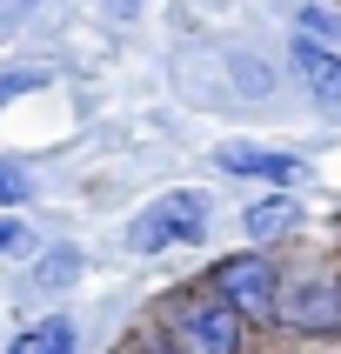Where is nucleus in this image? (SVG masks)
I'll use <instances>...</instances> for the list:
<instances>
[{
	"instance_id": "8",
	"label": "nucleus",
	"mask_w": 341,
	"mask_h": 354,
	"mask_svg": "<svg viewBox=\"0 0 341 354\" xmlns=\"http://www.w3.org/2000/svg\"><path fill=\"white\" fill-rule=\"evenodd\" d=\"M295 221H301V207L281 194V201H261V207H248V214H241V227H248V241H275V234H288Z\"/></svg>"
},
{
	"instance_id": "6",
	"label": "nucleus",
	"mask_w": 341,
	"mask_h": 354,
	"mask_svg": "<svg viewBox=\"0 0 341 354\" xmlns=\"http://www.w3.org/2000/svg\"><path fill=\"white\" fill-rule=\"evenodd\" d=\"M288 60H295L301 87H308L321 107H341V47H328V40H315V34H301V27H295Z\"/></svg>"
},
{
	"instance_id": "2",
	"label": "nucleus",
	"mask_w": 341,
	"mask_h": 354,
	"mask_svg": "<svg viewBox=\"0 0 341 354\" xmlns=\"http://www.w3.org/2000/svg\"><path fill=\"white\" fill-rule=\"evenodd\" d=\"M208 214L214 201L201 187H167L127 221V248L134 254H160V248H187V241H208Z\"/></svg>"
},
{
	"instance_id": "13",
	"label": "nucleus",
	"mask_w": 341,
	"mask_h": 354,
	"mask_svg": "<svg viewBox=\"0 0 341 354\" xmlns=\"http://www.w3.org/2000/svg\"><path fill=\"white\" fill-rule=\"evenodd\" d=\"M7 248H20V221H0V254Z\"/></svg>"
},
{
	"instance_id": "14",
	"label": "nucleus",
	"mask_w": 341,
	"mask_h": 354,
	"mask_svg": "<svg viewBox=\"0 0 341 354\" xmlns=\"http://www.w3.org/2000/svg\"><path fill=\"white\" fill-rule=\"evenodd\" d=\"M20 7H27V0H0V27H7V20H20Z\"/></svg>"
},
{
	"instance_id": "15",
	"label": "nucleus",
	"mask_w": 341,
	"mask_h": 354,
	"mask_svg": "<svg viewBox=\"0 0 341 354\" xmlns=\"http://www.w3.org/2000/svg\"><path fill=\"white\" fill-rule=\"evenodd\" d=\"M100 7H114V14H134L140 0H100Z\"/></svg>"
},
{
	"instance_id": "4",
	"label": "nucleus",
	"mask_w": 341,
	"mask_h": 354,
	"mask_svg": "<svg viewBox=\"0 0 341 354\" xmlns=\"http://www.w3.org/2000/svg\"><path fill=\"white\" fill-rule=\"evenodd\" d=\"M275 321L295 335H341V274H295L275 288Z\"/></svg>"
},
{
	"instance_id": "7",
	"label": "nucleus",
	"mask_w": 341,
	"mask_h": 354,
	"mask_svg": "<svg viewBox=\"0 0 341 354\" xmlns=\"http://www.w3.org/2000/svg\"><path fill=\"white\" fill-rule=\"evenodd\" d=\"M7 354H74V321H60V315L34 321V328H20V335H14Z\"/></svg>"
},
{
	"instance_id": "3",
	"label": "nucleus",
	"mask_w": 341,
	"mask_h": 354,
	"mask_svg": "<svg viewBox=\"0 0 341 354\" xmlns=\"http://www.w3.org/2000/svg\"><path fill=\"white\" fill-rule=\"evenodd\" d=\"M208 288H214L228 308H234L241 321H275V288H281V268L268 254H228L214 261V274H208Z\"/></svg>"
},
{
	"instance_id": "5",
	"label": "nucleus",
	"mask_w": 341,
	"mask_h": 354,
	"mask_svg": "<svg viewBox=\"0 0 341 354\" xmlns=\"http://www.w3.org/2000/svg\"><path fill=\"white\" fill-rule=\"evenodd\" d=\"M214 167L234 180H268V187H295L308 174V160L281 154V147H255V140H221L214 147Z\"/></svg>"
},
{
	"instance_id": "11",
	"label": "nucleus",
	"mask_w": 341,
	"mask_h": 354,
	"mask_svg": "<svg viewBox=\"0 0 341 354\" xmlns=\"http://www.w3.org/2000/svg\"><path fill=\"white\" fill-rule=\"evenodd\" d=\"M27 194H34V180L20 174L14 160H0V207H20V201H27Z\"/></svg>"
},
{
	"instance_id": "12",
	"label": "nucleus",
	"mask_w": 341,
	"mask_h": 354,
	"mask_svg": "<svg viewBox=\"0 0 341 354\" xmlns=\"http://www.w3.org/2000/svg\"><path fill=\"white\" fill-rule=\"evenodd\" d=\"M40 80H47V74H0V107H7V100H20V94H34Z\"/></svg>"
},
{
	"instance_id": "16",
	"label": "nucleus",
	"mask_w": 341,
	"mask_h": 354,
	"mask_svg": "<svg viewBox=\"0 0 341 354\" xmlns=\"http://www.w3.org/2000/svg\"><path fill=\"white\" fill-rule=\"evenodd\" d=\"M134 354H147V341H140V348H134Z\"/></svg>"
},
{
	"instance_id": "10",
	"label": "nucleus",
	"mask_w": 341,
	"mask_h": 354,
	"mask_svg": "<svg viewBox=\"0 0 341 354\" xmlns=\"http://www.w3.org/2000/svg\"><path fill=\"white\" fill-rule=\"evenodd\" d=\"M295 27H301V34H315V40H328V47H341V7H301Z\"/></svg>"
},
{
	"instance_id": "1",
	"label": "nucleus",
	"mask_w": 341,
	"mask_h": 354,
	"mask_svg": "<svg viewBox=\"0 0 341 354\" xmlns=\"http://www.w3.org/2000/svg\"><path fill=\"white\" fill-rule=\"evenodd\" d=\"M160 335L181 354H248V321L214 295V288H181L160 308Z\"/></svg>"
},
{
	"instance_id": "9",
	"label": "nucleus",
	"mask_w": 341,
	"mask_h": 354,
	"mask_svg": "<svg viewBox=\"0 0 341 354\" xmlns=\"http://www.w3.org/2000/svg\"><path fill=\"white\" fill-rule=\"evenodd\" d=\"M74 274H80V254H74V248H54V254H40L34 288H67Z\"/></svg>"
}]
</instances>
